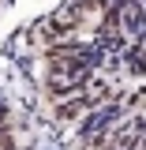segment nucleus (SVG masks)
Listing matches in <instances>:
<instances>
[{"mask_svg":"<svg viewBox=\"0 0 146 150\" xmlns=\"http://www.w3.org/2000/svg\"><path fill=\"white\" fill-rule=\"evenodd\" d=\"M83 109H86V101L79 98V101H68V105L60 109V116H79V112H83Z\"/></svg>","mask_w":146,"mask_h":150,"instance_id":"nucleus-1","label":"nucleus"}]
</instances>
